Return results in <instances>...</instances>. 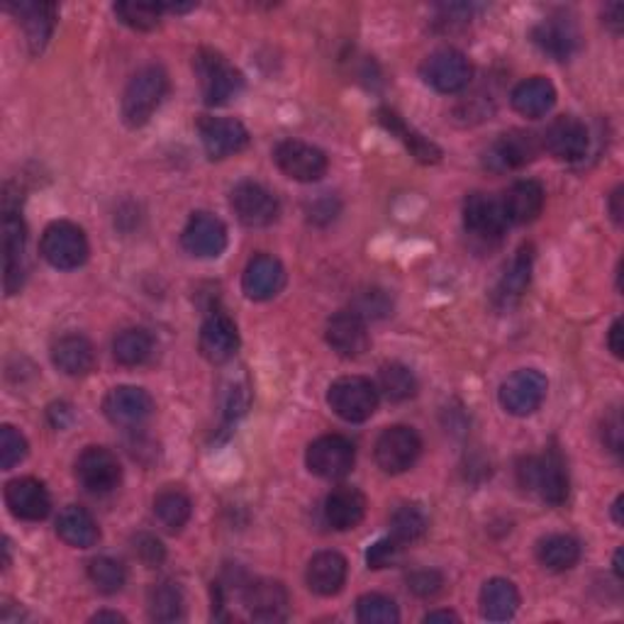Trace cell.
<instances>
[{"label":"cell","mask_w":624,"mask_h":624,"mask_svg":"<svg viewBox=\"0 0 624 624\" xmlns=\"http://www.w3.org/2000/svg\"><path fill=\"white\" fill-rule=\"evenodd\" d=\"M169 93V76L161 66L149 64L127 81L123 93V120L129 127H142L159 110Z\"/></svg>","instance_id":"1"},{"label":"cell","mask_w":624,"mask_h":624,"mask_svg":"<svg viewBox=\"0 0 624 624\" xmlns=\"http://www.w3.org/2000/svg\"><path fill=\"white\" fill-rule=\"evenodd\" d=\"M517 480L529 493L549 503L563 505L569 498V474L567 464L557 450H551L541 456H527L517 464Z\"/></svg>","instance_id":"2"},{"label":"cell","mask_w":624,"mask_h":624,"mask_svg":"<svg viewBox=\"0 0 624 624\" xmlns=\"http://www.w3.org/2000/svg\"><path fill=\"white\" fill-rule=\"evenodd\" d=\"M40 252L50 266L59 271H74L88 262L91 246L86 232L76 222L56 220L44 230Z\"/></svg>","instance_id":"3"},{"label":"cell","mask_w":624,"mask_h":624,"mask_svg":"<svg viewBox=\"0 0 624 624\" xmlns=\"http://www.w3.org/2000/svg\"><path fill=\"white\" fill-rule=\"evenodd\" d=\"M195 74L200 78V91H203L208 105H228L244 88L242 74L225 56L213 50H203L195 56Z\"/></svg>","instance_id":"4"},{"label":"cell","mask_w":624,"mask_h":624,"mask_svg":"<svg viewBox=\"0 0 624 624\" xmlns=\"http://www.w3.org/2000/svg\"><path fill=\"white\" fill-rule=\"evenodd\" d=\"M327 403L345 422H367L379 408V391L363 376H341L329 385Z\"/></svg>","instance_id":"5"},{"label":"cell","mask_w":624,"mask_h":624,"mask_svg":"<svg viewBox=\"0 0 624 624\" xmlns=\"http://www.w3.org/2000/svg\"><path fill=\"white\" fill-rule=\"evenodd\" d=\"M305 464H308V470L317 478L339 480L349 476L357 464L355 444L347 437H341V434H325V437H317L308 446Z\"/></svg>","instance_id":"6"},{"label":"cell","mask_w":624,"mask_h":624,"mask_svg":"<svg viewBox=\"0 0 624 624\" xmlns=\"http://www.w3.org/2000/svg\"><path fill=\"white\" fill-rule=\"evenodd\" d=\"M376 464L383 474H405L408 468L417 464L422 454V440L420 434L405 427V425H393L381 432V437L376 440Z\"/></svg>","instance_id":"7"},{"label":"cell","mask_w":624,"mask_h":624,"mask_svg":"<svg viewBox=\"0 0 624 624\" xmlns=\"http://www.w3.org/2000/svg\"><path fill=\"white\" fill-rule=\"evenodd\" d=\"M28 276V230L18 210L3 215V286L8 296L20 293Z\"/></svg>","instance_id":"8"},{"label":"cell","mask_w":624,"mask_h":624,"mask_svg":"<svg viewBox=\"0 0 624 624\" xmlns=\"http://www.w3.org/2000/svg\"><path fill=\"white\" fill-rule=\"evenodd\" d=\"M549 391L547 376L537 369L515 371L508 381L500 385V405L515 417L532 415L544 403Z\"/></svg>","instance_id":"9"},{"label":"cell","mask_w":624,"mask_h":624,"mask_svg":"<svg viewBox=\"0 0 624 624\" xmlns=\"http://www.w3.org/2000/svg\"><path fill=\"white\" fill-rule=\"evenodd\" d=\"M230 203L234 215L246 228H268L274 225L281 213L278 198L266 186L256 181H242L232 188Z\"/></svg>","instance_id":"10"},{"label":"cell","mask_w":624,"mask_h":624,"mask_svg":"<svg viewBox=\"0 0 624 624\" xmlns=\"http://www.w3.org/2000/svg\"><path fill=\"white\" fill-rule=\"evenodd\" d=\"M274 161L288 179L300 183L320 181L329 167L327 155L322 149H317L308 142H300V139H284V142H278L274 151Z\"/></svg>","instance_id":"11"},{"label":"cell","mask_w":624,"mask_h":624,"mask_svg":"<svg viewBox=\"0 0 624 624\" xmlns=\"http://www.w3.org/2000/svg\"><path fill=\"white\" fill-rule=\"evenodd\" d=\"M541 149L539 137L532 133H522V129H512V133L500 135L496 142H493L486 155H483V163L486 169L496 171V173H505V171H515L527 167Z\"/></svg>","instance_id":"12"},{"label":"cell","mask_w":624,"mask_h":624,"mask_svg":"<svg viewBox=\"0 0 624 624\" xmlns=\"http://www.w3.org/2000/svg\"><path fill=\"white\" fill-rule=\"evenodd\" d=\"M422 78L437 93H446V96H450V93L464 91L470 84L474 66H470L466 54L462 52L440 50L427 56V62L422 64Z\"/></svg>","instance_id":"13"},{"label":"cell","mask_w":624,"mask_h":624,"mask_svg":"<svg viewBox=\"0 0 624 624\" xmlns=\"http://www.w3.org/2000/svg\"><path fill=\"white\" fill-rule=\"evenodd\" d=\"M76 476L88 493L105 496L113 493L123 480V468L117 456L105 446H88L76 462Z\"/></svg>","instance_id":"14"},{"label":"cell","mask_w":624,"mask_h":624,"mask_svg":"<svg viewBox=\"0 0 624 624\" xmlns=\"http://www.w3.org/2000/svg\"><path fill=\"white\" fill-rule=\"evenodd\" d=\"M103 412L117 427H139L155 412V400L137 385H117L105 395Z\"/></svg>","instance_id":"15"},{"label":"cell","mask_w":624,"mask_h":624,"mask_svg":"<svg viewBox=\"0 0 624 624\" xmlns=\"http://www.w3.org/2000/svg\"><path fill=\"white\" fill-rule=\"evenodd\" d=\"M541 147L559 161H581L591 149V135L579 117L561 115L547 127Z\"/></svg>","instance_id":"16"},{"label":"cell","mask_w":624,"mask_h":624,"mask_svg":"<svg viewBox=\"0 0 624 624\" xmlns=\"http://www.w3.org/2000/svg\"><path fill=\"white\" fill-rule=\"evenodd\" d=\"M198 133L210 159H228L232 155H240V151L250 145V133H246V127L240 120H234V117L205 115L203 120L198 123Z\"/></svg>","instance_id":"17"},{"label":"cell","mask_w":624,"mask_h":624,"mask_svg":"<svg viewBox=\"0 0 624 624\" xmlns=\"http://www.w3.org/2000/svg\"><path fill=\"white\" fill-rule=\"evenodd\" d=\"M503 203L486 193H470L464 200V228L468 234L483 242H498L508 230Z\"/></svg>","instance_id":"18"},{"label":"cell","mask_w":624,"mask_h":624,"mask_svg":"<svg viewBox=\"0 0 624 624\" xmlns=\"http://www.w3.org/2000/svg\"><path fill=\"white\" fill-rule=\"evenodd\" d=\"M244 607L256 622H286L290 615V595L281 581L258 579L244 588Z\"/></svg>","instance_id":"19"},{"label":"cell","mask_w":624,"mask_h":624,"mask_svg":"<svg viewBox=\"0 0 624 624\" xmlns=\"http://www.w3.org/2000/svg\"><path fill=\"white\" fill-rule=\"evenodd\" d=\"M327 345L341 359H359L369 351L371 337L367 329V320L359 317L355 310H341L335 317H329L325 329Z\"/></svg>","instance_id":"20"},{"label":"cell","mask_w":624,"mask_h":624,"mask_svg":"<svg viewBox=\"0 0 624 624\" xmlns=\"http://www.w3.org/2000/svg\"><path fill=\"white\" fill-rule=\"evenodd\" d=\"M181 244L198 258H218L228 246L225 222L210 213H193L183 228Z\"/></svg>","instance_id":"21"},{"label":"cell","mask_w":624,"mask_h":624,"mask_svg":"<svg viewBox=\"0 0 624 624\" xmlns=\"http://www.w3.org/2000/svg\"><path fill=\"white\" fill-rule=\"evenodd\" d=\"M532 40L541 52L567 62L581 50V30L569 15H549L532 30Z\"/></svg>","instance_id":"22"},{"label":"cell","mask_w":624,"mask_h":624,"mask_svg":"<svg viewBox=\"0 0 624 624\" xmlns=\"http://www.w3.org/2000/svg\"><path fill=\"white\" fill-rule=\"evenodd\" d=\"M6 505L10 515L25 522H40L52 510L50 490L38 478H15L6 486Z\"/></svg>","instance_id":"23"},{"label":"cell","mask_w":624,"mask_h":624,"mask_svg":"<svg viewBox=\"0 0 624 624\" xmlns=\"http://www.w3.org/2000/svg\"><path fill=\"white\" fill-rule=\"evenodd\" d=\"M200 355L210 363H228L240 349V329L225 313H213L200 327Z\"/></svg>","instance_id":"24"},{"label":"cell","mask_w":624,"mask_h":624,"mask_svg":"<svg viewBox=\"0 0 624 624\" xmlns=\"http://www.w3.org/2000/svg\"><path fill=\"white\" fill-rule=\"evenodd\" d=\"M286 286V268L271 254H258L246 264L242 274V290L250 300H271Z\"/></svg>","instance_id":"25"},{"label":"cell","mask_w":624,"mask_h":624,"mask_svg":"<svg viewBox=\"0 0 624 624\" xmlns=\"http://www.w3.org/2000/svg\"><path fill=\"white\" fill-rule=\"evenodd\" d=\"M10 13L18 18V22L25 30V38L32 54H40L46 42L52 40V32L56 28V6L54 3H32V0H25V3H13L8 6Z\"/></svg>","instance_id":"26"},{"label":"cell","mask_w":624,"mask_h":624,"mask_svg":"<svg viewBox=\"0 0 624 624\" xmlns=\"http://www.w3.org/2000/svg\"><path fill=\"white\" fill-rule=\"evenodd\" d=\"M544 198L547 195L541 183L525 179L512 183L500 198V203L510 225H529V222H535L541 215V210H544Z\"/></svg>","instance_id":"27"},{"label":"cell","mask_w":624,"mask_h":624,"mask_svg":"<svg viewBox=\"0 0 624 624\" xmlns=\"http://www.w3.org/2000/svg\"><path fill=\"white\" fill-rule=\"evenodd\" d=\"M347 559L339 551H320L315 553L305 571V581L315 595L332 597L347 583Z\"/></svg>","instance_id":"28"},{"label":"cell","mask_w":624,"mask_h":624,"mask_svg":"<svg viewBox=\"0 0 624 624\" xmlns=\"http://www.w3.org/2000/svg\"><path fill=\"white\" fill-rule=\"evenodd\" d=\"M367 517V496L359 488L341 486L329 493L325 500V520L337 532H349Z\"/></svg>","instance_id":"29"},{"label":"cell","mask_w":624,"mask_h":624,"mask_svg":"<svg viewBox=\"0 0 624 624\" xmlns=\"http://www.w3.org/2000/svg\"><path fill=\"white\" fill-rule=\"evenodd\" d=\"M512 108L529 120H539L557 105V88L544 76H532L517 84L512 91Z\"/></svg>","instance_id":"30"},{"label":"cell","mask_w":624,"mask_h":624,"mask_svg":"<svg viewBox=\"0 0 624 624\" xmlns=\"http://www.w3.org/2000/svg\"><path fill=\"white\" fill-rule=\"evenodd\" d=\"M54 367L66 376H88L96 369V349L81 335H64L52 347Z\"/></svg>","instance_id":"31"},{"label":"cell","mask_w":624,"mask_h":624,"mask_svg":"<svg viewBox=\"0 0 624 624\" xmlns=\"http://www.w3.org/2000/svg\"><path fill=\"white\" fill-rule=\"evenodd\" d=\"M56 535L68 547L91 549L98 544L101 529L86 508H81V505H68V508L59 512Z\"/></svg>","instance_id":"32"},{"label":"cell","mask_w":624,"mask_h":624,"mask_svg":"<svg viewBox=\"0 0 624 624\" xmlns=\"http://www.w3.org/2000/svg\"><path fill=\"white\" fill-rule=\"evenodd\" d=\"M478 605L483 620L508 622L515 617L517 607H520V593H517V585L508 579H490L480 588Z\"/></svg>","instance_id":"33"},{"label":"cell","mask_w":624,"mask_h":624,"mask_svg":"<svg viewBox=\"0 0 624 624\" xmlns=\"http://www.w3.org/2000/svg\"><path fill=\"white\" fill-rule=\"evenodd\" d=\"M532 264H535V254H532V246L527 244L520 252H517L512 264L505 268V276L500 278V284L496 288V300L505 305V308H510L512 303L522 298L529 281H532Z\"/></svg>","instance_id":"34"},{"label":"cell","mask_w":624,"mask_h":624,"mask_svg":"<svg viewBox=\"0 0 624 624\" xmlns=\"http://www.w3.org/2000/svg\"><path fill=\"white\" fill-rule=\"evenodd\" d=\"M537 559L553 573L571 571L581 561V544L571 535H549L537 544Z\"/></svg>","instance_id":"35"},{"label":"cell","mask_w":624,"mask_h":624,"mask_svg":"<svg viewBox=\"0 0 624 624\" xmlns=\"http://www.w3.org/2000/svg\"><path fill=\"white\" fill-rule=\"evenodd\" d=\"M155 355V339L147 329L129 327L123 329L113 341V357L123 367H142Z\"/></svg>","instance_id":"36"},{"label":"cell","mask_w":624,"mask_h":624,"mask_svg":"<svg viewBox=\"0 0 624 624\" xmlns=\"http://www.w3.org/2000/svg\"><path fill=\"white\" fill-rule=\"evenodd\" d=\"M155 515L163 529L169 532H181L193 515V503L183 490L167 488L155 498Z\"/></svg>","instance_id":"37"},{"label":"cell","mask_w":624,"mask_h":624,"mask_svg":"<svg viewBox=\"0 0 624 624\" xmlns=\"http://www.w3.org/2000/svg\"><path fill=\"white\" fill-rule=\"evenodd\" d=\"M381 123L391 129L393 135H398L400 142H405V147L410 149V155L420 159V161H425V163H434V161H440L442 159V151L437 145H432L430 139H425L422 135H417L415 129L408 127L400 117L393 113V110H381Z\"/></svg>","instance_id":"38"},{"label":"cell","mask_w":624,"mask_h":624,"mask_svg":"<svg viewBox=\"0 0 624 624\" xmlns=\"http://www.w3.org/2000/svg\"><path fill=\"white\" fill-rule=\"evenodd\" d=\"M149 615L157 622H176L183 617V591L179 583L161 581L149 593Z\"/></svg>","instance_id":"39"},{"label":"cell","mask_w":624,"mask_h":624,"mask_svg":"<svg viewBox=\"0 0 624 624\" xmlns=\"http://www.w3.org/2000/svg\"><path fill=\"white\" fill-rule=\"evenodd\" d=\"M427 527H430L427 515L417 503L400 505V508H395L391 515V535L395 541H400V544H408V541H417L420 537H425Z\"/></svg>","instance_id":"40"},{"label":"cell","mask_w":624,"mask_h":624,"mask_svg":"<svg viewBox=\"0 0 624 624\" xmlns=\"http://www.w3.org/2000/svg\"><path fill=\"white\" fill-rule=\"evenodd\" d=\"M381 393L391 400V403H405V400L415 398L417 393V379L403 363H385L379 373Z\"/></svg>","instance_id":"41"},{"label":"cell","mask_w":624,"mask_h":624,"mask_svg":"<svg viewBox=\"0 0 624 624\" xmlns=\"http://www.w3.org/2000/svg\"><path fill=\"white\" fill-rule=\"evenodd\" d=\"M163 13H167L163 3H145V0H125V3H115V15L120 18L123 25L139 32L157 30Z\"/></svg>","instance_id":"42"},{"label":"cell","mask_w":624,"mask_h":624,"mask_svg":"<svg viewBox=\"0 0 624 624\" xmlns=\"http://www.w3.org/2000/svg\"><path fill=\"white\" fill-rule=\"evenodd\" d=\"M357 620L361 624H398L400 610L393 597L381 593H367L357 600Z\"/></svg>","instance_id":"43"},{"label":"cell","mask_w":624,"mask_h":624,"mask_svg":"<svg viewBox=\"0 0 624 624\" xmlns=\"http://www.w3.org/2000/svg\"><path fill=\"white\" fill-rule=\"evenodd\" d=\"M88 579L91 583L98 588L105 595H115L123 591V585L127 581L125 567L120 561H115L110 557H98L88 563Z\"/></svg>","instance_id":"44"},{"label":"cell","mask_w":624,"mask_h":624,"mask_svg":"<svg viewBox=\"0 0 624 624\" xmlns=\"http://www.w3.org/2000/svg\"><path fill=\"white\" fill-rule=\"evenodd\" d=\"M246 408H250V383H246L244 376H230L222 385V412H225V420H240Z\"/></svg>","instance_id":"45"},{"label":"cell","mask_w":624,"mask_h":624,"mask_svg":"<svg viewBox=\"0 0 624 624\" xmlns=\"http://www.w3.org/2000/svg\"><path fill=\"white\" fill-rule=\"evenodd\" d=\"M25 456H28V440L22 437L13 425L0 427V468L3 470L15 468Z\"/></svg>","instance_id":"46"},{"label":"cell","mask_w":624,"mask_h":624,"mask_svg":"<svg viewBox=\"0 0 624 624\" xmlns=\"http://www.w3.org/2000/svg\"><path fill=\"white\" fill-rule=\"evenodd\" d=\"M391 298L385 296V290L379 288H371V290H363L361 296L357 298V305L351 310H355L363 320H369V317H383L391 313Z\"/></svg>","instance_id":"47"},{"label":"cell","mask_w":624,"mask_h":624,"mask_svg":"<svg viewBox=\"0 0 624 624\" xmlns=\"http://www.w3.org/2000/svg\"><path fill=\"white\" fill-rule=\"evenodd\" d=\"M398 561H400V541H395L393 537L379 539L367 551L369 569H376V571L388 569V567H395Z\"/></svg>","instance_id":"48"},{"label":"cell","mask_w":624,"mask_h":624,"mask_svg":"<svg viewBox=\"0 0 624 624\" xmlns=\"http://www.w3.org/2000/svg\"><path fill=\"white\" fill-rule=\"evenodd\" d=\"M408 585L417 597H434L444 588V579H442V573H437V571L422 569V571L410 573Z\"/></svg>","instance_id":"49"},{"label":"cell","mask_w":624,"mask_h":624,"mask_svg":"<svg viewBox=\"0 0 624 624\" xmlns=\"http://www.w3.org/2000/svg\"><path fill=\"white\" fill-rule=\"evenodd\" d=\"M135 551H137V557L147 563V567H159L163 557H167L161 541L151 535H139L135 541Z\"/></svg>","instance_id":"50"},{"label":"cell","mask_w":624,"mask_h":624,"mask_svg":"<svg viewBox=\"0 0 624 624\" xmlns=\"http://www.w3.org/2000/svg\"><path fill=\"white\" fill-rule=\"evenodd\" d=\"M603 442L610 446V452H615V454L622 452V422H620V412L617 410L612 412V415L605 420Z\"/></svg>","instance_id":"51"},{"label":"cell","mask_w":624,"mask_h":624,"mask_svg":"<svg viewBox=\"0 0 624 624\" xmlns=\"http://www.w3.org/2000/svg\"><path fill=\"white\" fill-rule=\"evenodd\" d=\"M607 347H610L612 355H615L617 359H622V351H624V347H622V320L612 322L610 332H607Z\"/></svg>","instance_id":"52"},{"label":"cell","mask_w":624,"mask_h":624,"mask_svg":"<svg viewBox=\"0 0 624 624\" xmlns=\"http://www.w3.org/2000/svg\"><path fill=\"white\" fill-rule=\"evenodd\" d=\"M605 22L607 25H612V30L615 32H620L622 30V18H624V8L620 6V3H615V6H607L605 8Z\"/></svg>","instance_id":"53"},{"label":"cell","mask_w":624,"mask_h":624,"mask_svg":"<svg viewBox=\"0 0 624 624\" xmlns=\"http://www.w3.org/2000/svg\"><path fill=\"white\" fill-rule=\"evenodd\" d=\"M610 215H612V220L617 222V225H622V186L620 188H615V193L610 195Z\"/></svg>","instance_id":"54"},{"label":"cell","mask_w":624,"mask_h":624,"mask_svg":"<svg viewBox=\"0 0 624 624\" xmlns=\"http://www.w3.org/2000/svg\"><path fill=\"white\" fill-rule=\"evenodd\" d=\"M425 622H458V615H454V612L450 610H434V612H427Z\"/></svg>","instance_id":"55"},{"label":"cell","mask_w":624,"mask_h":624,"mask_svg":"<svg viewBox=\"0 0 624 624\" xmlns=\"http://www.w3.org/2000/svg\"><path fill=\"white\" fill-rule=\"evenodd\" d=\"M91 622H125V617L117 615V612H96Z\"/></svg>","instance_id":"56"},{"label":"cell","mask_w":624,"mask_h":624,"mask_svg":"<svg viewBox=\"0 0 624 624\" xmlns=\"http://www.w3.org/2000/svg\"><path fill=\"white\" fill-rule=\"evenodd\" d=\"M622 503H624V498H622V496H617L615 505H612V517H615V522H617V525H622Z\"/></svg>","instance_id":"57"},{"label":"cell","mask_w":624,"mask_h":624,"mask_svg":"<svg viewBox=\"0 0 624 624\" xmlns=\"http://www.w3.org/2000/svg\"><path fill=\"white\" fill-rule=\"evenodd\" d=\"M612 567H615L617 579H622V549L615 551V563H612Z\"/></svg>","instance_id":"58"}]
</instances>
